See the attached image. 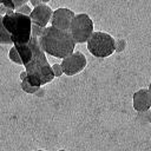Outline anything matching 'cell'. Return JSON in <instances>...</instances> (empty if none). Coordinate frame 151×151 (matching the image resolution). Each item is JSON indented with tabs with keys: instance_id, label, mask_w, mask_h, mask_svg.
I'll use <instances>...</instances> for the list:
<instances>
[{
	"instance_id": "cell-1",
	"label": "cell",
	"mask_w": 151,
	"mask_h": 151,
	"mask_svg": "<svg viewBox=\"0 0 151 151\" xmlns=\"http://www.w3.org/2000/svg\"><path fill=\"white\" fill-rule=\"evenodd\" d=\"M39 28L40 26L32 24V34L29 40L24 45H14L20 54L22 65L25 66L27 80L34 86H42L52 81L54 78L46 53L41 50L38 41Z\"/></svg>"
},
{
	"instance_id": "cell-2",
	"label": "cell",
	"mask_w": 151,
	"mask_h": 151,
	"mask_svg": "<svg viewBox=\"0 0 151 151\" xmlns=\"http://www.w3.org/2000/svg\"><path fill=\"white\" fill-rule=\"evenodd\" d=\"M38 41L45 53L60 59L71 54L76 47V42L68 31L59 29L53 26L40 27Z\"/></svg>"
},
{
	"instance_id": "cell-3",
	"label": "cell",
	"mask_w": 151,
	"mask_h": 151,
	"mask_svg": "<svg viewBox=\"0 0 151 151\" xmlns=\"http://www.w3.org/2000/svg\"><path fill=\"white\" fill-rule=\"evenodd\" d=\"M2 24L13 45H24L29 40L32 34V21L28 15L8 9L2 15Z\"/></svg>"
},
{
	"instance_id": "cell-4",
	"label": "cell",
	"mask_w": 151,
	"mask_h": 151,
	"mask_svg": "<svg viewBox=\"0 0 151 151\" xmlns=\"http://www.w3.org/2000/svg\"><path fill=\"white\" fill-rule=\"evenodd\" d=\"M87 42L88 52L97 58H106L114 52V39L105 32H92Z\"/></svg>"
},
{
	"instance_id": "cell-5",
	"label": "cell",
	"mask_w": 151,
	"mask_h": 151,
	"mask_svg": "<svg viewBox=\"0 0 151 151\" xmlns=\"http://www.w3.org/2000/svg\"><path fill=\"white\" fill-rule=\"evenodd\" d=\"M68 32L76 44H83L93 32V21L86 13L74 14Z\"/></svg>"
},
{
	"instance_id": "cell-6",
	"label": "cell",
	"mask_w": 151,
	"mask_h": 151,
	"mask_svg": "<svg viewBox=\"0 0 151 151\" xmlns=\"http://www.w3.org/2000/svg\"><path fill=\"white\" fill-rule=\"evenodd\" d=\"M87 65L86 57L80 51H73L71 54L63 58V61L60 64L63 73L66 76H74L79 72H81Z\"/></svg>"
},
{
	"instance_id": "cell-7",
	"label": "cell",
	"mask_w": 151,
	"mask_h": 151,
	"mask_svg": "<svg viewBox=\"0 0 151 151\" xmlns=\"http://www.w3.org/2000/svg\"><path fill=\"white\" fill-rule=\"evenodd\" d=\"M74 17V12L70 8H66V7H60V8H57L55 11L52 12V15H51V26L55 27V28H59V29H65V31H68V27L71 25V21Z\"/></svg>"
},
{
	"instance_id": "cell-8",
	"label": "cell",
	"mask_w": 151,
	"mask_h": 151,
	"mask_svg": "<svg viewBox=\"0 0 151 151\" xmlns=\"http://www.w3.org/2000/svg\"><path fill=\"white\" fill-rule=\"evenodd\" d=\"M52 12L53 11L50 6H47L46 4H40L31 11L28 17H29L32 24L40 26V27H45V26H47V22L51 19Z\"/></svg>"
},
{
	"instance_id": "cell-9",
	"label": "cell",
	"mask_w": 151,
	"mask_h": 151,
	"mask_svg": "<svg viewBox=\"0 0 151 151\" xmlns=\"http://www.w3.org/2000/svg\"><path fill=\"white\" fill-rule=\"evenodd\" d=\"M133 109L137 112H147L151 107V93L149 88L138 90L132 97Z\"/></svg>"
},
{
	"instance_id": "cell-10",
	"label": "cell",
	"mask_w": 151,
	"mask_h": 151,
	"mask_svg": "<svg viewBox=\"0 0 151 151\" xmlns=\"http://www.w3.org/2000/svg\"><path fill=\"white\" fill-rule=\"evenodd\" d=\"M21 88H22V91L24 92H26V93H28V94H35V96H42L44 94V90H42V87L41 86H34V85H32V84H29L28 83V80H27V78L26 79H24V80H21Z\"/></svg>"
},
{
	"instance_id": "cell-11",
	"label": "cell",
	"mask_w": 151,
	"mask_h": 151,
	"mask_svg": "<svg viewBox=\"0 0 151 151\" xmlns=\"http://www.w3.org/2000/svg\"><path fill=\"white\" fill-rule=\"evenodd\" d=\"M0 44L1 45H5V44H13L12 40H11V37L8 34V32L6 31L4 24H2V15L0 14Z\"/></svg>"
},
{
	"instance_id": "cell-12",
	"label": "cell",
	"mask_w": 151,
	"mask_h": 151,
	"mask_svg": "<svg viewBox=\"0 0 151 151\" xmlns=\"http://www.w3.org/2000/svg\"><path fill=\"white\" fill-rule=\"evenodd\" d=\"M28 1H29V0H1V4H2L5 7H7V8L14 11L17 7H19V6L24 5V4H27Z\"/></svg>"
},
{
	"instance_id": "cell-13",
	"label": "cell",
	"mask_w": 151,
	"mask_h": 151,
	"mask_svg": "<svg viewBox=\"0 0 151 151\" xmlns=\"http://www.w3.org/2000/svg\"><path fill=\"white\" fill-rule=\"evenodd\" d=\"M8 58H9V60H12L13 63L19 64V65H22V60H21L20 54H19L18 50L15 48V46L11 47V50H9V52H8Z\"/></svg>"
},
{
	"instance_id": "cell-14",
	"label": "cell",
	"mask_w": 151,
	"mask_h": 151,
	"mask_svg": "<svg viewBox=\"0 0 151 151\" xmlns=\"http://www.w3.org/2000/svg\"><path fill=\"white\" fill-rule=\"evenodd\" d=\"M126 41L124 39H118L114 40V52H123L125 50Z\"/></svg>"
},
{
	"instance_id": "cell-15",
	"label": "cell",
	"mask_w": 151,
	"mask_h": 151,
	"mask_svg": "<svg viewBox=\"0 0 151 151\" xmlns=\"http://www.w3.org/2000/svg\"><path fill=\"white\" fill-rule=\"evenodd\" d=\"M31 11H32V8H31L27 4H24V5L17 7V8L14 9V12H18V13H21V14H25V15H29Z\"/></svg>"
},
{
	"instance_id": "cell-16",
	"label": "cell",
	"mask_w": 151,
	"mask_h": 151,
	"mask_svg": "<svg viewBox=\"0 0 151 151\" xmlns=\"http://www.w3.org/2000/svg\"><path fill=\"white\" fill-rule=\"evenodd\" d=\"M52 71H53V74H54V77H60L61 74H63V70H61V66H60V64H53L52 66Z\"/></svg>"
},
{
	"instance_id": "cell-17",
	"label": "cell",
	"mask_w": 151,
	"mask_h": 151,
	"mask_svg": "<svg viewBox=\"0 0 151 151\" xmlns=\"http://www.w3.org/2000/svg\"><path fill=\"white\" fill-rule=\"evenodd\" d=\"M29 2L33 5V7H35V6H38V5H40V4H42L40 0H29Z\"/></svg>"
},
{
	"instance_id": "cell-18",
	"label": "cell",
	"mask_w": 151,
	"mask_h": 151,
	"mask_svg": "<svg viewBox=\"0 0 151 151\" xmlns=\"http://www.w3.org/2000/svg\"><path fill=\"white\" fill-rule=\"evenodd\" d=\"M26 78H27V73H26V71H22V72L20 73V79L24 80V79H26Z\"/></svg>"
},
{
	"instance_id": "cell-19",
	"label": "cell",
	"mask_w": 151,
	"mask_h": 151,
	"mask_svg": "<svg viewBox=\"0 0 151 151\" xmlns=\"http://www.w3.org/2000/svg\"><path fill=\"white\" fill-rule=\"evenodd\" d=\"M40 1H41V2H42V4H47V2H48V1H50V0H40Z\"/></svg>"
},
{
	"instance_id": "cell-20",
	"label": "cell",
	"mask_w": 151,
	"mask_h": 151,
	"mask_svg": "<svg viewBox=\"0 0 151 151\" xmlns=\"http://www.w3.org/2000/svg\"><path fill=\"white\" fill-rule=\"evenodd\" d=\"M0 5H2V4H1V0H0Z\"/></svg>"
}]
</instances>
